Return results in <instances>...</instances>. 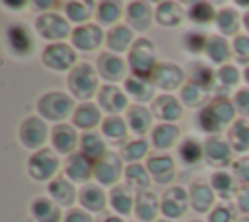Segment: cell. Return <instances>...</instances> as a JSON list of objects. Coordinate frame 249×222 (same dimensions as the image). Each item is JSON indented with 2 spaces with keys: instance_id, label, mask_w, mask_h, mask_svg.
I'll use <instances>...</instances> for the list:
<instances>
[{
  "instance_id": "obj_1",
  "label": "cell",
  "mask_w": 249,
  "mask_h": 222,
  "mask_svg": "<svg viewBox=\"0 0 249 222\" xmlns=\"http://www.w3.org/2000/svg\"><path fill=\"white\" fill-rule=\"evenodd\" d=\"M156 49L150 39H138L134 41L130 53H128V68L134 78H140L144 82L152 80L156 70Z\"/></svg>"
},
{
  "instance_id": "obj_2",
  "label": "cell",
  "mask_w": 249,
  "mask_h": 222,
  "mask_svg": "<svg viewBox=\"0 0 249 222\" xmlns=\"http://www.w3.org/2000/svg\"><path fill=\"white\" fill-rule=\"evenodd\" d=\"M70 92L78 99H89L97 90V72L89 62H82L72 68L68 76Z\"/></svg>"
},
{
  "instance_id": "obj_3",
  "label": "cell",
  "mask_w": 249,
  "mask_h": 222,
  "mask_svg": "<svg viewBox=\"0 0 249 222\" xmlns=\"http://www.w3.org/2000/svg\"><path fill=\"white\" fill-rule=\"evenodd\" d=\"M72 105H74V101H72L70 95L53 92V93H47L39 99L37 109L47 121H62L70 115Z\"/></svg>"
},
{
  "instance_id": "obj_4",
  "label": "cell",
  "mask_w": 249,
  "mask_h": 222,
  "mask_svg": "<svg viewBox=\"0 0 249 222\" xmlns=\"http://www.w3.org/2000/svg\"><path fill=\"white\" fill-rule=\"evenodd\" d=\"M56 169H58V158L49 148H41V150H37L29 158L27 171H29V175L35 181H47V179H51L56 173Z\"/></svg>"
},
{
  "instance_id": "obj_5",
  "label": "cell",
  "mask_w": 249,
  "mask_h": 222,
  "mask_svg": "<svg viewBox=\"0 0 249 222\" xmlns=\"http://www.w3.org/2000/svg\"><path fill=\"white\" fill-rule=\"evenodd\" d=\"M47 134H49L47 123L43 119H39V117L25 119L21 129H19V140L29 150H41V146L47 140Z\"/></svg>"
},
{
  "instance_id": "obj_6",
  "label": "cell",
  "mask_w": 249,
  "mask_h": 222,
  "mask_svg": "<svg viewBox=\"0 0 249 222\" xmlns=\"http://www.w3.org/2000/svg\"><path fill=\"white\" fill-rule=\"evenodd\" d=\"M76 62V53L64 43H53L43 51V64L51 70H66Z\"/></svg>"
},
{
  "instance_id": "obj_7",
  "label": "cell",
  "mask_w": 249,
  "mask_h": 222,
  "mask_svg": "<svg viewBox=\"0 0 249 222\" xmlns=\"http://www.w3.org/2000/svg\"><path fill=\"white\" fill-rule=\"evenodd\" d=\"M121 173H123V164H121V158L115 152H107L93 166V177L101 185H113V183H117V179L121 177Z\"/></svg>"
},
{
  "instance_id": "obj_8",
  "label": "cell",
  "mask_w": 249,
  "mask_h": 222,
  "mask_svg": "<svg viewBox=\"0 0 249 222\" xmlns=\"http://www.w3.org/2000/svg\"><path fill=\"white\" fill-rule=\"evenodd\" d=\"M37 31L41 33V37L49 39V41H62L68 33H70V25L66 19H62L58 14H45L39 16L37 21Z\"/></svg>"
},
{
  "instance_id": "obj_9",
  "label": "cell",
  "mask_w": 249,
  "mask_h": 222,
  "mask_svg": "<svg viewBox=\"0 0 249 222\" xmlns=\"http://www.w3.org/2000/svg\"><path fill=\"white\" fill-rule=\"evenodd\" d=\"M204 160L216 167L230 166L231 164V146L218 134L208 136L204 140Z\"/></svg>"
},
{
  "instance_id": "obj_10",
  "label": "cell",
  "mask_w": 249,
  "mask_h": 222,
  "mask_svg": "<svg viewBox=\"0 0 249 222\" xmlns=\"http://www.w3.org/2000/svg\"><path fill=\"white\" fill-rule=\"evenodd\" d=\"M6 39H8V47L16 56H27L33 51V37L29 33V29L23 23H14L8 27L6 31Z\"/></svg>"
},
{
  "instance_id": "obj_11",
  "label": "cell",
  "mask_w": 249,
  "mask_h": 222,
  "mask_svg": "<svg viewBox=\"0 0 249 222\" xmlns=\"http://www.w3.org/2000/svg\"><path fill=\"white\" fill-rule=\"evenodd\" d=\"M189 203H191V199H189V195L183 187H171L163 193L160 208L167 218H179V216L185 214Z\"/></svg>"
},
{
  "instance_id": "obj_12",
  "label": "cell",
  "mask_w": 249,
  "mask_h": 222,
  "mask_svg": "<svg viewBox=\"0 0 249 222\" xmlns=\"http://www.w3.org/2000/svg\"><path fill=\"white\" fill-rule=\"evenodd\" d=\"M183 80H185L183 70L177 64H171V62H158V66L154 70V76H152V82L158 88L165 90V92L179 88L183 84Z\"/></svg>"
},
{
  "instance_id": "obj_13",
  "label": "cell",
  "mask_w": 249,
  "mask_h": 222,
  "mask_svg": "<svg viewBox=\"0 0 249 222\" xmlns=\"http://www.w3.org/2000/svg\"><path fill=\"white\" fill-rule=\"evenodd\" d=\"M97 72L101 78H105L107 82H119L124 80L126 74V64L121 56L111 55V53H101L97 56Z\"/></svg>"
},
{
  "instance_id": "obj_14",
  "label": "cell",
  "mask_w": 249,
  "mask_h": 222,
  "mask_svg": "<svg viewBox=\"0 0 249 222\" xmlns=\"http://www.w3.org/2000/svg\"><path fill=\"white\" fill-rule=\"evenodd\" d=\"M72 41H74V47L80 49V51H93L101 45L103 31H101L99 25H93V23L78 25L72 31Z\"/></svg>"
},
{
  "instance_id": "obj_15",
  "label": "cell",
  "mask_w": 249,
  "mask_h": 222,
  "mask_svg": "<svg viewBox=\"0 0 249 222\" xmlns=\"http://www.w3.org/2000/svg\"><path fill=\"white\" fill-rule=\"evenodd\" d=\"M97 101L99 105L107 111V113H121L124 111V107L128 105V99L124 95V92L117 86H103L99 90V95H97Z\"/></svg>"
},
{
  "instance_id": "obj_16",
  "label": "cell",
  "mask_w": 249,
  "mask_h": 222,
  "mask_svg": "<svg viewBox=\"0 0 249 222\" xmlns=\"http://www.w3.org/2000/svg\"><path fill=\"white\" fill-rule=\"evenodd\" d=\"M93 166H95V164H93L91 160H88L82 152H76V154H72V156L68 158L64 171H66V175H68L72 181L84 183V181H88V179L93 175Z\"/></svg>"
},
{
  "instance_id": "obj_17",
  "label": "cell",
  "mask_w": 249,
  "mask_h": 222,
  "mask_svg": "<svg viewBox=\"0 0 249 222\" xmlns=\"http://www.w3.org/2000/svg\"><path fill=\"white\" fill-rule=\"evenodd\" d=\"M150 175L158 181V183H171L173 175H175V164L169 156L160 154V156H150L148 164H146Z\"/></svg>"
},
{
  "instance_id": "obj_18",
  "label": "cell",
  "mask_w": 249,
  "mask_h": 222,
  "mask_svg": "<svg viewBox=\"0 0 249 222\" xmlns=\"http://www.w3.org/2000/svg\"><path fill=\"white\" fill-rule=\"evenodd\" d=\"M152 111H154V115L158 119H161L165 123L181 119V113H183L179 101L173 95H158L154 99V103H152Z\"/></svg>"
},
{
  "instance_id": "obj_19",
  "label": "cell",
  "mask_w": 249,
  "mask_h": 222,
  "mask_svg": "<svg viewBox=\"0 0 249 222\" xmlns=\"http://www.w3.org/2000/svg\"><path fill=\"white\" fill-rule=\"evenodd\" d=\"M126 23L138 31H146L152 23V10L146 2H130L126 6Z\"/></svg>"
},
{
  "instance_id": "obj_20",
  "label": "cell",
  "mask_w": 249,
  "mask_h": 222,
  "mask_svg": "<svg viewBox=\"0 0 249 222\" xmlns=\"http://www.w3.org/2000/svg\"><path fill=\"white\" fill-rule=\"evenodd\" d=\"M161 204L158 203V197L154 193H138L136 197V203H134V214L140 222H152L156 220V214H158V208Z\"/></svg>"
},
{
  "instance_id": "obj_21",
  "label": "cell",
  "mask_w": 249,
  "mask_h": 222,
  "mask_svg": "<svg viewBox=\"0 0 249 222\" xmlns=\"http://www.w3.org/2000/svg\"><path fill=\"white\" fill-rule=\"evenodd\" d=\"M31 214L37 222H60V208L53 199L37 197L31 203Z\"/></svg>"
},
{
  "instance_id": "obj_22",
  "label": "cell",
  "mask_w": 249,
  "mask_h": 222,
  "mask_svg": "<svg viewBox=\"0 0 249 222\" xmlns=\"http://www.w3.org/2000/svg\"><path fill=\"white\" fill-rule=\"evenodd\" d=\"M49 195H51V199H53L56 204H60V206H70V204H74V201H76V189H74V185H72L68 179H64V177H56L54 181H51V185H49Z\"/></svg>"
},
{
  "instance_id": "obj_23",
  "label": "cell",
  "mask_w": 249,
  "mask_h": 222,
  "mask_svg": "<svg viewBox=\"0 0 249 222\" xmlns=\"http://www.w3.org/2000/svg\"><path fill=\"white\" fill-rule=\"evenodd\" d=\"M187 72H189V84H195V86H198L204 92L212 90V86L216 82V74H214V70L208 64L193 62V64H189Z\"/></svg>"
},
{
  "instance_id": "obj_24",
  "label": "cell",
  "mask_w": 249,
  "mask_h": 222,
  "mask_svg": "<svg viewBox=\"0 0 249 222\" xmlns=\"http://www.w3.org/2000/svg\"><path fill=\"white\" fill-rule=\"evenodd\" d=\"M78 144V134L74 130V127L70 125H56L53 130V146L60 152V154H70L72 150H76Z\"/></svg>"
},
{
  "instance_id": "obj_25",
  "label": "cell",
  "mask_w": 249,
  "mask_h": 222,
  "mask_svg": "<svg viewBox=\"0 0 249 222\" xmlns=\"http://www.w3.org/2000/svg\"><path fill=\"white\" fill-rule=\"evenodd\" d=\"M126 125L130 127L132 132L136 134H144L150 125H152V115L144 105H130L126 111Z\"/></svg>"
},
{
  "instance_id": "obj_26",
  "label": "cell",
  "mask_w": 249,
  "mask_h": 222,
  "mask_svg": "<svg viewBox=\"0 0 249 222\" xmlns=\"http://www.w3.org/2000/svg\"><path fill=\"white\" fill-rule=\"evenodd\" d=\"M107 47L113 53H124L132 43V29L126 25H115L113 29H109L107 33Z\"/></svg>"
},
{
  "instance_id": "obj_27",
  "label": "cell",
  "mask_w": 249,
  "mask_h": 222,
  "mask_svg": "<svg viewBox=\"0 0 249 222\" xmlns=\"http://www.w3.org/2000/svg\"><path fill=\"white\" fill-rule=\"evenodd\" d=\"M80 152L88 158V160H91V162H97V160H101L107 152H105V142H103V138L99 136V134H95V132H86V134H82V138H80Z\"/></svg>"
},
{
  "instance_id": "obj_28",
  "label": "cell",
  "mask_w": 249,
  "mask_h": 222,
  "mask_svg": "<svg viewBox=\"0 0 249 222\" xmlns=\"http://www.w3.org/2000/svg\"><path fill=\"white\" fill-rule=\"evenodd\" d=\"M156 21L163 27H177L183 21V10L175 2H160L156 8Z\"/></svg>"
},
{
  "instance_id": "obj_29",
  "label": "cell",
  "mask_w": 249,
  "mask_h": 222,
  "mask_svg": "<svg viewBox=\"0 0 249 222\" xmlns=\"http://www.w3.org/2000/svg\"><path fill=\"white\" fill-rule=\"evenodd\" d=\"M78 197H80L82 206H84L86 210H89V212H99V210H103V206H105V193L101 191V187H97V185H93V183L84 185Z\"/></svg>"
},
{
  "instance_id": "obj_30",
  "label": "cell",
  "mask_w": 249,
  "mask_h": 222,
  "mask_svg": "<svg viewBox=\"0 0 249 222\" xmlns=\"http://www.w3.org/2000/svg\"><path fill=\"white\" fill-rule=\"evenodd\" d=\"M124 179H126V185L138 193H144L150 187V171H148V167H144L140 164L128 166L124 169Z\"/></svg>"
},
{
  "instance_id": "obj_31",
  "label": "cell",
  "mask_w": 249,
  "mask_h": 222,
  "mask_svg": "<svg viewBox=\"0 0 249 222\" xmlns=\"http://www.w3.org/2000/svg\"><path fill=\"white\" fill-rule=\"evenodd\" d=\"M189 199H191V206L196 212H206L212 206L214 195H212V189L208 185H204V183H193L191 185V191H189Z\"/></svg>"
},
{
  "instance_id": "obj_32",
  "label": "cell",
  "mask_w": 249,
  "mask_h": 222,
  "mask_svg": "<svg viewBox=\"0 0 249 222\" xmlns=\"http://www.w3.org/2000/svg\"><path fill=\"white\" fill-rule=\"evenodd\" d=\"M228 138H230V146L235 152H247L249 150V123L245 119H237L231 125Z\"/></svg>"
},
{
  "instance_id": "obj_33",
  "label": "cell",
  "mask_w": 249,
  "mask_h": 222,
  "mask_svg": "<svg viewBox=\"0 0 249 222\" xmlns=\"http://www.w3.org/2000/svg\"><path fill=\"white\" fill-rule=\"evenodd\" d=\"M101 113L93 103H82L78 105V109L74 111V127L78 129H93L95 125H99Z\"/></svg>"
},
{
  "instance_id": "obj_34",
  "label": "cell",
  "mask_w": 249,
  "mask_h": 222,
  "mask_svg": "<svg viewBox=\"0 0 249 222\" xmlns=\"http://www.w3.org/2000/svg\"><path fill=\"white\" fill-rule=\"evenodd\" d=\"M124 92H126L134 101H138V105H140V103H146V101H150V99L154 97V90H152L144 80L134 78V76H128V78L124 80Z\"/></svg>"
},
{
  "instance_id": "obj_35",
  "label": "cell",
  "mask_w": 249,
  "mask_h": 222,
  "mask_svg": "<svg viewBox=\"0 0 249 222\" xmlns=\"http://www.w3.org/2000/svg\"><path fill=\"white\" fill-rule=\"evenodd\" d=\"M179 138V129L175 125H167V123H161L158 125L154 130H152V142L156 148L160 150H165L169 146H173V142Z\"/></svg>"
},
{
  "instance_id": "obj_36",
  "label": "cell",
  "mask_w": 249,
  "mask_h": 222,
  "mask_svg": "<svg viewBox=\"0 0 249 222\" xmlns=\"http://www.w3.org/2000/svg\"><path fill=\"white\" fill-rule=\"evenodd\" d=\"M126 129H128V125L121 117H109L101 125V130H103L105 138L113 144H121L126 138Z\"/></svg>"
},
{
  "instance_id": "obj_37",
  "label": "cell",
  "mask_w": 249,
  "mask_h": 222,
  "mask_svg": "<svg viewBox=\"0 0 249 222\" xmlns=\"http://www.w3.org/2000/svg\"><path fill=\"white\" fill-rule=\"evenodd\" d=\"M109 201H111V206L115 208V212L124 214V216L130 214V210L134 206V201H132V197H130V193H128V189L124 185L113 187V191L109 195Z\"/></svg>"
},
{
  "instance_id": "obj_38",
  "label": "cell",
  "mask_w": 249,
  "mask_h": 222,
  "mask_svg": "<svg viewBox=\"0 0 249 222\" xmlns=\"http://www.w3.org/2000/svg\"><path fill=\"white\" fill-rule=\"evenodd\" d=\"M206 55L210 56L212 62H226L228 56H230V45L226 43L224 37H218V35H212L208 37V45H206Z\"/></svg>"
},
{
  "instance_id": "obj_39",
  "label": "cell",
  "mask_w": 249,
  "mask_h": 222,
  "mask_svg": "<svg viewBox=\"0 0 249 222\" xmlns=\"http://www.w3.org/2000/svg\"><path fill=\"white\" fill-rule=\"evenodd\" d=\"M179 156L185 164H196L204 156V144H200L195 138H185L179 146Z\"/></svg>"
},
{
  "instance_id": "obj_40",
  "label": "cell",
  "mask_w": 249,
  "mask_h": 222,
  "mask_svg": "<svg viewBox=\"0 0 249 222\" xmlns=\"http://www.w3.org/2000/svg\"><path fill=\"white\" fill-rule=\"evenodd\" d=\"M212 187L214 191L222 197V199H231L233 197V191H235V179L233 175H230L228 171H216L212 175Z\"/></svg>"
},
{
  "instance_id": "obj_41",
  "label": "cell",
  "mask_w": 249,
  "mask_h": 222,
  "mask_svg": "<svg viewBox=\"0 0 249 222\" xmlns=\"http://www.w3.org/2000/svg\"><path fill=\"white\" fill-rule=\"evenodd\" d=\"M187 16L195 23H208L210 19H216L218 14L214 12V8L208 2H191L189 10H187Z\"/></svg>"
},
{
  "instance_id": "obj_42",
  "label": "cell",
  "mask_w": 249,
  "mask_h": 222,
  "mask_svg": "<svg viewBox=\"0 0 249 222\" xmlns=\"http://www.w3.org/2000/svg\"><path fill=\"white\" fill-rule=\"evenodd\" d=\"M93 6H95L93 2H66L64 4V12L72 21L82 23L91 16V8Z\"/></svg>"
},
{
  "instance_id": "obj_43",
  "label": "cell",
  "mask_w": 249,
  "mask_h": 222,
  "mask_svg": "<svg viewBox=\"0 0 249 222\" xmlns=\"http://www.w3.org/2000/svg\"><path fill=\"white\" fill-rule=\"evenodd\" d=\"M208 107H210V109H212V113L220 119V123H222V125H228L230 121H233L235 107H233V103H230L228 99H224V97H216L214 101H210V103H208Z\"/></svg>"
},
{
  "instance_id": "obj_44",
  "label": "cell",
  "mask_w": 249,
  "mask_h": 222,
  "mask_svg": "<svg viewBox=\"0 0 249 222\" xmlns=\"http://www.w3.org/2000/svg\"><path fill=\"white\" fill-rule=\"evenodd\" d=\"M216 25H218V29L224 33V35H233V33H237V14H235V10H230V8H226V10H222V12H218V16H216Z\"/></svg>"
},
{
  "instance_id": "obj_45",
  "label": "cell",
  "mask_w": 249,
  "mask_h": 222,
  "mask_svg": "<svg viewBox=\"0 0 249 222\" xmlns=\"http://www.w3.org/2000/svg\"><path fill=\"white\" fill-rule=\"evenodd\" d=\"M121 18V6L117 2H101L97 4V21L103 25H113Z\"/></svg>"
},
{
  "instance_id": "obj_46",
  "label": "cell",
  "mask_w": 249,
  "mask_h": 222,
  "mask_svg": "<svg viewBox=\"0 0 249 222\" xmlns=\"http://www.w3.org/2000/svg\"><path fill=\"white\" fill-rule=\"evenodd\" d=\"M206 45H208V37L202 31H189L183 35V47L193 55L206 51Z\"/></svg>"
},
{
  "instance_id": "obj_47",
  "label": "cell",
  "mask_w": 249,
  "mask_h": 222,
  "mask_svg": "<svg viewBox=\"0 0 249 222\" xmlns=\"http://www.w3.org/2000/svg\"><path fill=\"white\" fill-rule=\"evenodd\" d=\"M181 99L185 101L187 107H198L206 101V95H204V90H200L198 86L195 84H185L181 88Z\"/></svg>"
},
{
  "instance_id": "obj_48",
  "label": "cell",
  "mask_w": 249,
  "mask_h": 222,
  "mask_svg": "<svg viewBox=\"0 0 249 222\" xmlns=\"http://www.w3.org/2000/svg\"><path fill=\"white\" fill-rule=\"evenodd\" d=\"M196 119H198V127H200L202 130L210 132L212 136H214L216 132H220V130H222V127H224V125L220 123V119L212 113V109H210L208 105L198 113V117H196Z\"/></svg>"
},
{
  "instance_id": "obj_49",
  "label": "cell",
  "mask_w": 249,
  "mask_h": 222,
  "mask_svg": "<svg viewBox=\"0 0 249 222\" xmlns=\"http://www.w3.org/2000/svg\"><path fill=\"white\" fill-rule=\"evenodd\" d=\"M146 152H148V142H146L144 138H138V140L128 142V144L123 148V154H121V156H123L124 162H136V160L144 158Z\"/></svg>"
},
{
  "instance_id": "obj_50",
  "label": "cell",
  "mask_w": 249,
  "mask_h": 222,
  "mask_svg": "<svg viewBox=\"0 0 249 222\" xmlns=\"http://www.w3.org/2000/svg\"><path fill=\"white\" fill-rule=\"evenodd\" d=\"M216 82L220 84L222 90L233 88V86L239 82V72H237V68H235L233 64H224V66L218 70V74H216Z\"/></svg>"
},
{
  "instance_id": "obj_51",
  "label": "cell",
  "mask_w": 249,
  "mask_h": 222,
  "mask_svg": "<svg viewBox=\"0 0 249 222\" xmlns=\"http://www.w3.org/2000/svg\"><path fill=\"white\" fill-rule=\"evenodd\" d=\"M233 55L239 64H249V37L237 35L233 39Z\"/></svg>"
},
{
  "instance_id": "obj_52",
  "label": "cell",
  "mask_w": 249,
  "mask_h": 222,
  "mask_svg": "<svg viewBox=\"0 0 249 222\" xmlns=\"http://www.w3.org/2000/svg\"><path fill=\"white\" fill-rule=\"evenodd\" d=\"M231 169H233V177L237 181H241L243 185H249V156L235 160L231 164Z\"/></svg>"
},
{
  "instance_id": "obj_53",
  "label": "cell",
  "mask_w": 249,
  "mask_h": 222,
  "mask_svg": "<svg viewBox=\"0 0 249 222\" xmlns=\"http://www.w3.org/2000/svg\"><path fill=\"white\" fill-rule=\"evenodd\" d=\"M233 107H235L243 117L249 115V88L239 90V92L235 93V97H233Z\"/></svg>"
},
{
  "instance_id": "obj_54",
  "label": "cell",
  "mask_w": 249,
  "mask_h": 222,
  "mask_svg": "<svg viewBox=\"0 0 249 222\" xmlns=\"http://www.w3.org/2000/svg\"><path fill=\"white\" fill-rule=\"evenodd\" d=\"M233 214L228 206H216L212 212H210V218L208 222H231Z\"/></svg>"
},
{
  "instance_id": "obj_55",
  "label": "cell",
  "mask_w": 249,
  "mask_h": 222,
  "mask_svg": "<svg viewBox=\"0 0 249 222\" xmlns=\"http://www.w3.org/2000/svg\"><path fill=\"white\" fill-rule=\"evenodd\" d=\"M235 203H237V208H239L243 214H249V185H243V187L237 191Z\"/></svg>"
},
{
  "instance_id": "obj_56",
  "label": "cell",
  "mask_w": 249,
  "mask_h": 222,
  "mask_svg": "<svg viewBox=\"0 0 249 222\" xmlns=\"http://www.w3.org/2000/svg\"><path fill=\"white\" fill-rule=\"evenodd\" d=\"M64 222H93L91 220V216L88 214V212H84V210H70L66 216H64Z\"/></svg>"
},
{
  "instance_id": "obj_57",
  "label": "cell",
  "mask_w": 249,
  "mask_h": 222,
  "mask_svg": "<svg viewBox=\"0 0 249 222\" xmlns=\"http://www.w3.org/2000/svg\"><path fill=\"white\" fill-rule=\"evenodd\" d=\"M103 222H123V220H121L119 216H107V218H105Z\"/></svg>"
},
{
  "instance_id": "obj_58",
  "label": "cell",
  "mask_w": 249,
  "mask_h": 222,
  "mask_svg": "<svg viewBox=\"0 0 249 222\" xmlns=\"http://www.w3.org/2000/svg\"><path fill=\"white\" fill-rule=\"evenodd\" d=\"M4 4H6V6H14V8H21L25 2H18V4H14V2H4Z\"/></svg>"
},
{
  "instance_id": "obj_59",
  "label": "cell",
  "mask_w": 249,
  "mask_h": 222,
  "mask_svg": "<svg viewBox=\"0 0 249 222\" xmlns=\"http://www.w3.org/2000/svg\"><path fill=\"white\" fill-rule=\"evenodd\" d=\"M243 23H245V29L249 31V12H247V14L243 16Z\"/></svg>"
},
{
  "instance_id": "obj_60",
  "label": "cell",
  "mask_w": 249,
  "mask_h": 222,
  "mask_svg": "<svg viewBox=\"0 0 249 222\" xmlns=\"http://www.w3.org/2000/svg\"><path fill=\"white\" fill-rule=\"evenodd\" d=\"M243 78H245V82L249 84V66H247V70H245V74H243Z\"/></svg>"
},
{
  "instance_id": "obj_61",
  "label": "cell",
  "mask_w": 249,
  "mask_h": 222,
  "mask_svg": "<svg viewBox=\"0 0 249 222\" xmlns=\"http://www.w3.org/2000/svg\"><path fill=\"white\" fill-rule=\"evenodd\" d=\"M237 222H249V218H241V220H237Z\"/></svg>"
},
{
  "instance_id": "obj_62",
  "label": "cell",
  "mask_w": 249,
  "mask_h": 222,
  "mask_svg": "<svg viewBox=\"0 0 249 222\" xmlns=\"http://www.w3.org/2000/svg\"><path fill=\"white\" fill-rule=\"evenodd\" d=\"M158 222H169V220H158Z\"/></svg>"
},
{
  "instance_id": "obj_63",
  "label": "cell",
  "mask_w": 249,
  "mask_h": 222,
  "mask_svg": "<svg viewBox=\"0 0 249 222\" xmlns=\"http://www.w3.org/2000/svg\"><path fill=\"white\" fill-rule=\"evenodd\" d=\"M191 222H200V220H191Z\"/></svg>"
}]
</instances>
